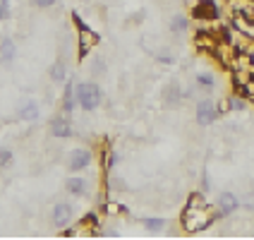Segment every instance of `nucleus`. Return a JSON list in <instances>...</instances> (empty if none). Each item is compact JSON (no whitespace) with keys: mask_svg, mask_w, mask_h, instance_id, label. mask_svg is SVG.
Wrapping results in <instances>:
<instances>
[{"mask_svg":"<svg viewBox=\"0 0 254 240\" xmlns=\"http://www.w3.org/2000/svg\"><path fill=\"white\" fill-rule=\"evenodd\" d=\"M213 221V214H211V207H197V209H187L185 207V214H183V226L185 231L190 233H197L201 228H206L209 224Z\"/></svg>","mask_w":254,"mask_h":240,"instance_id":"f257e3e1","label":"nucleus"},{"mask_svg":"<svg viewBox=\"0 0 254 240\" xmlns=\"http://www.w3.org/2000/svg\"><path fill=\"white\" fill-rule=\"evenodd\" d=\"M74 94H77V103L84 108V111H96L101 106V86L94 84V82H82V84L74 86Z\"/></svg>","mask_w":254,"mask_h":240,"instance_id":"f03ea898","label":"nucleus"},{"mask_svg":"<svg viewBox=\"0 0 254 240\" xmlns=\"http://www.w3.org/2000/svg\"><path fill=\"white\" fill-rule=\"evenodd\" d=\"M192 14L197 19H204V22H216L221 17V10H218V5L213 0H199L194 5V10H192Z\"/></svg>","mask_w":254,"mask_h":240,"instance_id":"7ed1b4c3","label":"nucleus"},{"mask_svg":"<svg viewBox=\"0 0 254 240\" xmlns=\"http://www.w3.org/2000/svg\"><path fill=\"white\" fill-rule=\"evenodd\" d=\"M216 118H218V108H216V103L209 101V99L199 101L197 103V123L199 125H211Z\"/></svg>","mask_w":254,"mask_h":240,"instance_id":"20e7f679","label":"nucleus"},{"mask_svg":"<svg viewBox=\"0 0 254 240\" xmlns=\"http://www.w3.org/2000/svg\"><path fill=\"white\" fill-rule=\"evenodd\" d=\"M89 163H91V152L89 149H72L70 152V159H67L70 170H84L89 168Z\"/></svg>","mask_w":254,"mask_h":240,"instance_id":"39448f33","label":"nucleus"},{"mask_svg":"<svg viewBox=\"0 0 254 240\" xmlns=\"http://www.w3.org/2000/svg\"><path fill=\"white\" fill-rule=\"evenodd\" d=\"M72 214H74V209H72L70 202H58L56 207H53V224L58 228L67 226L72 221Z\"/></svg>","mask_w":254,"mask_h":240,"instance_id":"423d86ee","label":"nucleus"},{"mask_svg":"<svg viewBox=\"0 0 254 240\" xmlns=\"http://www.w3.org/2000/svg\"><path fill=\"white\" fill-rule=\"evenodd\" d=\"M99 43V36L91 31L89 27L79 29V60H84L86 53H89V48H94Z\"/></svg>","mask_w":254,"mask_h":240,"instance_id":"0eeeda50","label":"nucleus"},{"mask_svg":"<svg viewBox=\"0 0 254 240\" xmlns=\"http://www.w3.org/2000/svg\"><path fill=\"white\" fill-rule=\"evenodd\" d=\"M51 135L58 137V140H67L72 135V125H70V118H53V123H51Z\"/></svg>","mask_w":254,"mask_h":240,"instance_id":"6e6552de","label":"nucleus"},{"mask_svg":"<svg viewBox=\"0 0 254 240\" xmlns=\"http://www.w3.org/2000/svg\"><path fill=\"white\" fill-rule=\"evenodd\" d=\"M238 207H240V199L233 192H223L218 197V214H223V216H230L233 212H238Z\"/></svg>","mask_w":254,"mask_h":240,"instance_id":"1a4fd4ad","label":"nucleus"},{"mask_svg":"<svg viewBox=\"0 0 254 240\" xmlns=\"http://www.w3.org/2000/svg\"><path fill=\"white\" fill-rule=\"evenodd\" d=\"M185 99V91L180 89L178 84H168L166 86V91H163V101H166V106L168 108H178Z\"/></svg>","mask_w":254,"mask_h":240,"instance_id":"9d476101","label":"nucleus"},{"mask_svg":"<svg viewBox=\"0 0 254 240\" xmlns=\"http://www.w3.org/2000/svg\"><path fill=\"white\" fill-rule=\"evenodd\" d=\"M17 56V46L12 39H2L0 41V63H12Z\"/></svg>","mask_w":254,"mask_h":240,"instance_id":"9b49d317","label":"nucleus"},{"mask_svg":"<svg viewBox=\"0 0 254 240\" xmlns=\"http://www.w3.org/2000/svg\"><path fill=\"white\" fill-rule=\"evenodd\" d=\"M67 192L74 195V197H84L86 192H89V183H86L84 178H70L67 180Z\"/></svg>","mask_w":254,"mask_h":240,"instance_id":"f8f14e48","label":"nucleus"},{"mask_svg":"<svg viewBox=\"0 0 254 240\" xmlns=\"http://www.w3.org/2000/svg\"><path fill=\"white\" fill-rule=\"evenodd\" d=\"M19 118L27 120V123L36 120V118H39V103H36V101H24L22 108H19Z\"/></svg>","mask_w":254,"mask_h":240,"instance_id":"ddd939ff","label":"nucleus"},{"mask_svg":"<svg viewBox=\"0 0 254 240\" xmlns=\"http://www.w3.org/2000/svg\"><path fill=\"white\" fill-rule=\"evenodd\" d=\"M194 82H197V89L201 91H213V86H216V80H213L211 72H197V77H194Z\"/></svg>","mask_w":254,"mask_h":240,"instance_id":"4468645a","label":"nucleus"},{"mask_svg":"<svg viewBox=\"0 0 254 240\" xmlns=\"http://www.w3.org/2000/svg\"><path fill=\"white\" fill-rule=\"evenodd\" d=\"M74 106H77V94H74V86L67 84L65 86V96H63V111H65V113H72Z\"/></svg>","mask_w":254,"mask_h":240,"instance_id":"2eb2a0df","label":"nucleus"},{"mask_svg":"<svg viewBox=\"0 0 254 240\" xmlns=\"http://www.w3.org/2000/svg\"><path fill=\"white\" fill-rule=\"evenodd\" d=\"M185 29H187V17H185V14H175V17L170 19V31L183 34Z\"/></svg>","mask_w":254,"mask_h":240,"instance_id":"dca6fc26","label":"nucleus"},{"mask_svg":"<svg viewBox=\"0 0 254 240\" xmlns=\"http://www.w3.org/2000/svg\"><path fill=\"white\" fill-rule=\"evenodd\" d=\"M197 46H201V48H209V51L218 48V43L209 36V31H201V34H197Z\"/></svg>","mask_w":254,"mask_h":240,"instance_id":"f3484780","label":"nucleus"},{"mask_svg":"<svg viewBox=\"0 0 254 240\" xmlns=\"http://www.w3.org/2000/svg\"><path fill=\"white\" fill-rule=\"evenodd\" d=\"M144 228L146 231H161V228H166V219H158V216H154V219H144Z\"/></svg>","mask_w":254,"mask_h":240,"instance_id":"a211bd4d","label":"nucleus"},{"mask_svg":"<svg viewBox=\"0 0 254 240\" xmlns=\"http://www.w3.org/2000/svg\"><path fill=\"white\" fill-rule=\"evenodd\" d=\"M65 75H67V70H65V65H63V63H56V65L51 68V80H53V82H63V80H65Z\"/></svg>","mask_w":254,"mask_h":240,"instance_id":"6ab92c4d","label":"nucleus"},{"mask_svg":"<svg viewBox=\"0 0 254 240\" xmlns=\"http://www.w3.org/2000/svg\"><path fill=\"white\" fill-rule=\"evenodd\" d=\"M10 14H12V10H10V0H0V22L10 19Z\"/></svg>","mask_w":254,"mask_h":240,"instance_id":"aec40b11","label":"nucleus"},{"mask_svg":"<svg viewBox=\"0 0 254 240\" xmlns=\"http://www.w3.org/2000/svg\"><path fill=\"white\" fill-rule=\"evenodd\" d=\"M115 161H118V156H115V152H111V149H106V152H103V166H106V168H113V166H115Z\"/></svg>","mask_w":254,"mask_h":240,"instance_id":"412c9836","label":"nucleus"},{"mask_svg":"<svg viewBox=\"0 0 254 240\" xmlns=\"http://www.w3.org/2000/svg\"><path fill=\"white\" fill-rule=\"evenodd\" d=\"M228 106L233 108V111H245V96H233V99L228 101Z\"/></svg>","mask_w":254,"mask_h":240,"instance_id":"4be33fe9","label":"nucleus"},{"mask_svg":"<svg viewBox=\"0 0 254 240\" xmlns=\"http://www.w3.org/2000/svg\"><path fill=\"white\" fill-rule=\"evenodd\" d=\"M12 161V152L10 149H0V166H7Z\"/></svg>","mask_w":254,"mask_h":240,"instance_id":"5701e85b","label":"nucleus"},{"mask_svg":"<svg viewBox=\"0 0 254 240\" xmlns=\"http://www.w3.org/2000/svg\"><path fill=\"white\" fill-rule=\"evenodd\" d=\"M103 212L118 214V212H123V207H120V204H115V202H108V204H103Z\"/></svg>","mask_w":254,"mask_h":240,"instance_id":"b1692460","label":"nucleus"},{"mask_svg":"<svg viewBox=\"0 0 254 240\" xmlns=\"http://www.w3.org/2000/svg\"><path fill=\"white\" fill-rule=\"evenodd\" d=\"M31 2H34L36 7H51V5H53L56 0H31Z\"/></svg>","mask_w":254,"mask_h":240,"instance_id":"393cba45","label":"nucleus"}]
</instances>
